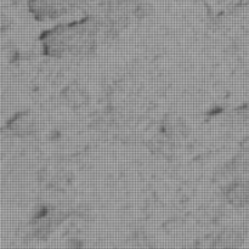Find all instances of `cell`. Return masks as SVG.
Returning a JSON list of instances; mask_svg holds the SVG:
<instances>
[{"label":"cell","instance_id":"obj_1","mask_svg":"<svg viewBox=\"0 0 249 249\" xmlns=\"http://www.w3.org/2000/svg\"><path fill=\"white\" fill-rule=\"evenodd\" d=\"M99 32L97 19L88 15L79 21L58 24L41 34L43 53L49 57L92 55L96 50Z\"/></svg>","mask_w":249,"mask_h":249},{"label":"cell","instance_id":"obj_2","mask_svg":"<svg viewBox=\"0 0 249 249\" xmlns=\"http://www.w3.org/2000/svg\"><path fill=\"white\" fill-rule=\"evenodd\" d=\"M83 0H28V9L38 21L53 19L82 9Z\"/></svg>","mask_w":249,"mask_h":249},{"label":"cell","instance_id":"obj_3","mask_svg":"<svg viewBox=\"0 0 249 249\" xmlns=\"http://www.w3.org/2000/svg\"><path fill=\"white\" fill-rule=\"evenodd\" d=\"M5 130L12 136L28 138L36 135L39 130V124L34 114L29 111H22L12 116L6 123Z\"/></svg>","mask_w":249,"mask_h":249},{"label":"cell","instance_id":"obj_4","mask_svg":"<svg viewBox=\"0 0 249 249\" xmlns=\"http://www.w3.org/2000/svg\"><path fill=\"white\" fill-rule=\"evenodd\" d=\"M223 198L233 208H245L249 203V179H233L224 185Z\"/></svg>","mask_w":249,"mask_h":249},{"label":"cell","instance_id":"obj_5","mask_svg":"<svg viewBox=\"0 0 249 249\" xmlns=\"http://www.w3.org/2000/svg\"><path fill=\"white\" fill-rule=\"evenodd\" d=\"M246 232L245 228L224 229L212 237L211 247H238L245 241Z\"/></svg>","mask_w":249,"mask_h":249},{"label":"cell","instance_id":"obj_6","mask_svg":"<svg viewBox=\"0 0 249 249\" xmlns=\"http://www.w3.org/2000/svg\"><path fill=\"white\" fill-rule=\"evenodd\" d=\"M63 99L73 108H82L89 102V95L78 84H71L62 91Z\"/></svg>","mask_w":249,"mask_h":249},{"label":"cell","instance_id":"obj_7","mask_svg":"<svg viewBox=\"0 0 249 249\" xmlns=\"http://www.w3.org/2000/svg\"><path fill=\"white\" fill-rule=\"evenodd\" d=\"M185 130H186V125H185L184 122L179 118L178 116H174V114H169L164 118L162 123V131L164 134V136L172 139H177L178 136L185 134Z\"/></svg>","mask_w":249,"mask_h":249},{"label":"cell","instance_id":"obj_8","mask_svg":"<svg viewBox=\"0 0 249 249\" xmlns=\"http://www.w3.org/2000/svg\"><path fill=\"white\" fill-rule=\"evenodd\" d=\"M240 150L242 153L249 156V135L242 139V141L240 142Z\"/></svg>","mask_w":249,"mask_h":249}]
</instances>
